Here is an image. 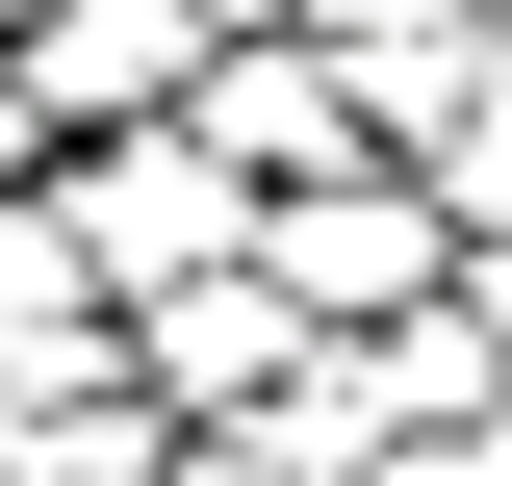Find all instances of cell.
Wrapping results in <instances>:
<instances>
[{"label": "cell", "instance_id": "6da1fadb", "mask_svg": "<svg viewBox=\"0 0 512 486\" xmlns=\"http://www.w3.org/2000/svg\"><path fill=\"white\" fill-rule=\"evenodd\" d=\"M231 154H77L52 180V256H103V282H180V256H231Z\"/></svg>", "mask_w": 512, "mask_h": 486}, {"label": "cell", "instance_id": "7a4b0ae2", "mask_svg": "<svg viewBox=\"0 0 512 486\" xmlns=\"http://www.w3.org/2000/svg\"><path fill=\"white\" fill-rule=\"evenodd\" d=\"M256 282L282 307H384V282H436V205L410 180H308V205H256Z\"/></svg>", "mask_w": 512, "mask_h": 486}, {"label": "cell", "instance_id": "3957f363", "mask_svg": "<svg viewBox=\"0 0 512 486\" xmlns=\"http://www.w3.org/2000/svg\"><path fill=\"white\" fill-rule=\"evenodd\" d=\"M180 26H205V0H128V26H52V103H154V77H180Z\"/></svg>", "mask_w": 512, "mask_h": 486}, {"label": "cell", "instance_id": "277c9868", "mask_svg": "<svg viewBox=\"0 0 512 486\" xmlns=\"http://www.w3.org/2000/svg\"><path fill=\"white\" fill-rule=\"evenodd\" d=\"M52 282H77V256H52V231H0V333H52Z\"/></svg>", "mask_w": 512, "mask_h": 486}]
</instances>
